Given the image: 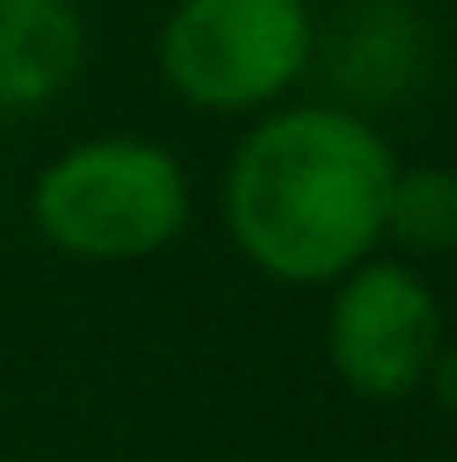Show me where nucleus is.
<instances>
[{
	"label": "nucleus",
	"mask_w": 457,
	"mask_h": 462,
	"mask_svg": "<svg viewBox=\"0 0 457 462\" xmlns=\"http://www.w3.org/2000/svg\"><path fill=\"white\" fill-rule=\"evenodd\" d=\"M387 141L340 106H287L240 135L223 176V223L252 270L322 287L376 258L393 193Z\"/></svg>",
	"instance_id": "f257e3e1"
},
{
	"label": "nucleus",
	"mask_w": 457,
	"mask_h": 462,
	"mask_svg": "<svg viewBox=\"0 0 457 462\" xmlns=\"http://www.w3.org/2000/svg\"><path fill=\"white\" fill-rule=\"evenodd\" d=\"M188 211L194 193L176 152L141 135L77 141L30 188V217L42 240L89 263L153 258L188 228Z\"/></svg>",
	"instance_id": "f03ea898"
},
{
	"label": "nucleus",
	"mask_w": 457,
	"mask_h": 462,
	"mask_svg": "<svg viewBox=\"0 0 457 462\" xmlns=\"http://www.w3.org/2000/svg\"><path fill=\"white\" fill-rule=\"evenodd\" d=\"M311 42L305 0H176L159 70L200 112H258L305 77Z\"/></svg>",
	"instance_id": "7ed1b4c3"
},
{
	"label": "nucleus",
	"mask_w": 457,
	"mask_h": 462,
	"mask_svg": "<svg viewBox=\"0 0 457 462\" xmlns=\"http://www.w3.org/2000/svg\"><path fill=\"white\" fill-rule=\"evenodd\" d=\"M329 369L358 398H405L428 386L440 346V299L411 263L364 258L334 282L329 305Z\"/></svg>",
	"instance_id": "20e7f679"
},
{
	"label": "nucleus",
	"mask_w": 457,
	"mask_h": 462,
	"mask_svg": "<svg viewBox=\"0 0 457 462\" xmlns=\"http://www.w3.org/2000/svg\"><path fill=\"white\" fill-rule=\"evenodd\" d=\"M82 65L77 0H0V117L47 106Z\"/></svg>",
	"instance_id": "39448f33"
},
{
	"label": "nucleus",
	"mask_w": 457,
	"mask_h": 462,
	"mask_svg": "<svg viewBox=\"0 0 457 462\" xmlns=\"http://www.w3.org/2000/svg\"><path fill=\"white\" fill-rule=\"evenodd\" d=\"M381 240H393L399 252H416V258L457 252V170H440V164L399 170L387 193Z\"/></svg>",
	"instance_id": "423d86ee"
},
{
	"label": "nucleus",
	"mask_w": 457,
	"mask_h": 462,
	"mask_svg": "<svg viewBox=\"0 0 457 462\" xmlns=\"http://www.w3.org/2000/svg\"><path fill=\"white\" fill-rule=\"evenodd\" d=\"M428 381H434V393L446 398V404H457V351H440L434 369H428Z\"/></svg>",
	"instance_id": "0eeeda50"
}]
</instances>
